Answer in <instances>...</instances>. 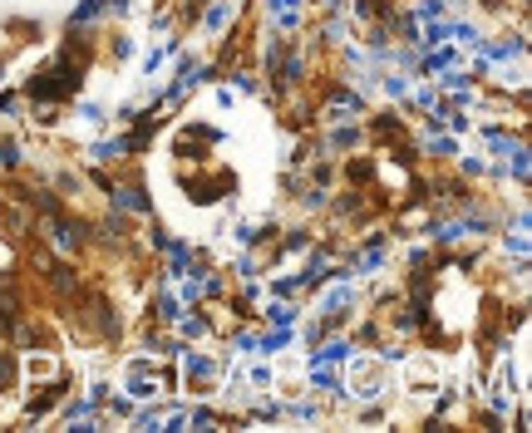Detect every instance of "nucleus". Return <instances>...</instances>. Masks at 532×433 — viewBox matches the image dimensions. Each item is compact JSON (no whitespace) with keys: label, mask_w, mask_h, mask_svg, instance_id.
I'll return each mask as SVG.
<instances>
[{"label":"nucleus","mask_w":532,"mask_h":433,"mask_svg":"<svg viewBox=\"0 0 532 433\" xmlns=\"http://www.w3.org/2000/svg\"><path fill=\"white\" fill-rule=\"evenodd\" d=\"M188 374H198V379H203V374H213V364H208V359H198V354H188Z\"/></svg>","instance_id":"nucleus-1"}]
</instances>
